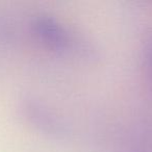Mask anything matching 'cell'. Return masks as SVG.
Here are the masks:
<instances>
[{"label": "cell", "mask_w": 152, "mask_h": 152, "mask_svg": "<svg viewBox=\"0 0 152 152\" xmlns=\"http://www.w3.org/2000/svg\"><path fill=\"white\" fill-rule=\"evenodd\" d=\"M20 110L26 120L42 132L56 139H64L68 134L63 121L40 100L30 96L22 98Z\"/></svg>", "instance_id": "6da1fadb"}, {"label": "cell", "mask_w": 152, "mask_h": 152, "mask_svg": "<svg viewBox=\"0 0 152 152\" xmlns=\"http://www.w3.org/2000/svg\"><path fill=\"white\" fill-rule=\"evenodd\" d=\"M31 27L34 34L51 48L64 50L69 47L68 31L54 18L47 15H38L32 19Z\"/></svg>", "instance_id": "7a4b0ae2"}, {"label": "cell", "mask_w": 152, "mask_h": 152, "mask_svg": "<svg viewBox=\"0 0 152 152\" xmlns=\"http://www.w3.org/2000/svg\"><path fill=\"white\" fill-rule=\"evenodd\" d=\"M143 53L148 73H149L150 78L152 80V29H149L144 36Z\"/></svg>", "instance_id": "3957f363"}]
</instances>
